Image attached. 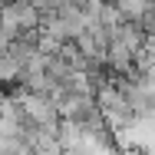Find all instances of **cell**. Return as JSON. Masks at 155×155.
<instances>
[{"label": "cell", "mask_w": 155, "mask_h": 155, "mask_svg": "<svg viewBox=\"0 0 155 155\" xmlns=\"http://www.w3.org/2000/svg\"><path fill=\"white\" fill-rule=\"evenodd\" d=\"M20 102H23V112L33 125H56L60 122V109H56V99L43 93H30V89H20Z\"/></svg>", "instance_id": "6da1fadb"}, {"label": "cell", "mask_w": 155, "mask_h": 155, "mask_svg": "<svg viewBox=\"0 0 155 155\" xmlns=\"http://www.w3.org/2000/svg\"><path fill=\"white\" fill-rule=\"evenodd\" d=\"M63 0H33V7L40 10V13H50V10H60Z\"/></svg>", "instance_id": "7a4b0ae2"}, {"label": "cell", "mask_w": 155, "mask_h": 155, "mask_svg": "<svg viewBox=\"0 0 155 155\" xmlns=\"http://www.w3.org/2000/svg\"><path fill=\"white\" fill-rule=\"evenodd\" d=\"M3 106H7V93H0V112H3Z\"/></svg>", "instance_id": "3957f363"}]
</instances>
